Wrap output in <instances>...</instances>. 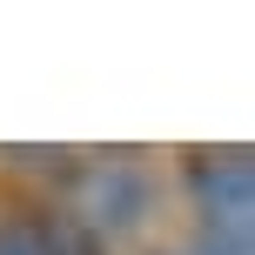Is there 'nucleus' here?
Masks as SVG:
<instances>
[{"mask_svg":"<svg viewBox=\"0 0 255 255\" xmlns=\"http://www.w3.org/2000/svg\"><path fill=\"white\" fill-rule=\"evenodd\" d=\"M148 215V175L128 154H108V161H81L74 168V195H67V235L88 249L115 242V235L141 229Z\"/></svg>","mask_w":255,"mask_h":255,"instance_id":"nucleus-1","label":"nucleus"},{"mask_svg":"<svg viewBox=\"0 0 255 255\" xmlns=\"http://www.w3.org/2000/svg\"><path fill=\"white\" fill-rule=\"evenodd\" d=\"M188 195L202 208V242H229L249 249V208H255V175H249V154H195L188 161Z\"/></svg>","mask_w":255,"mask_h":255,"instance_id":"nucleus-2","label":"nucleus"},{"mask_svg":"<svg viewBox=\"0 0 255 255\" xmlns=\"http://www.w3.org/2000/svg\"><path fill=\"white\" fill-rule=\"evenodd\" d=\"M0 255H67V235L54 222H7L0 229Z\"/></svg>","mask_w":255,"mask_h":255,"instance_id":"nucleus-3","label":"nucleus"},{"mask_svg":"<svg viewBox=\"0 0 255 255\" xmlns=\"http://www.w3.org/2000/svg\"><path fill=\"white\" fill-rule=\"evenodd\" d=\"M188 255H249V249H229V242H195Z\"/></svg>","mask_w":255,"mask_h":255,"instance_id":"nucleus-4","label":"nucleus"}]
</instances>
